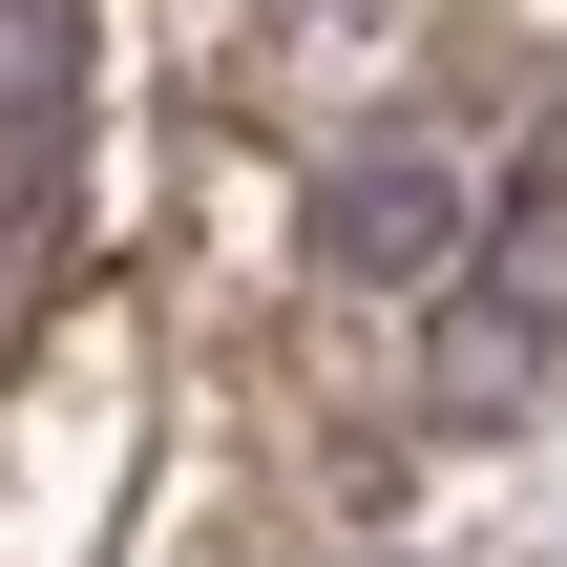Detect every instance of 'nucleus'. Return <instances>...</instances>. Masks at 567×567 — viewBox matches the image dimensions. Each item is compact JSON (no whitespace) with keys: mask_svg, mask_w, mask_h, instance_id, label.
<instances>
[{"mask_svg":"<svg viewBox=\"0 0 567 567\" xmlns=\"http://www.w3.org/2000/svg\"><path fill=\"white\" fill-rule=\"evenodd\" d=\"M547 337H567V168L526 189V231L484 252V295L442 316V400H463V421H505V400L547 379Z\"/></svg>","mask_w":567,"mask_h":567,"instance_id":"obj_1","label":"nucleus"},{"mask_svg":"<svg viewBox=\"0 0 567 567\" xmlns=\"http://www.w3.org/2000/svg\"><path fill=\"white\" fill-rule=\"evenodd\" d=\"M316 252H337L358 295H421V274L463 252V168H442V147H358V168L316 189Z\"/></svg>","mask_w":567,"mask_h":567,"instance_id":"obj_2","label":"nucleus"}]
</instances>
